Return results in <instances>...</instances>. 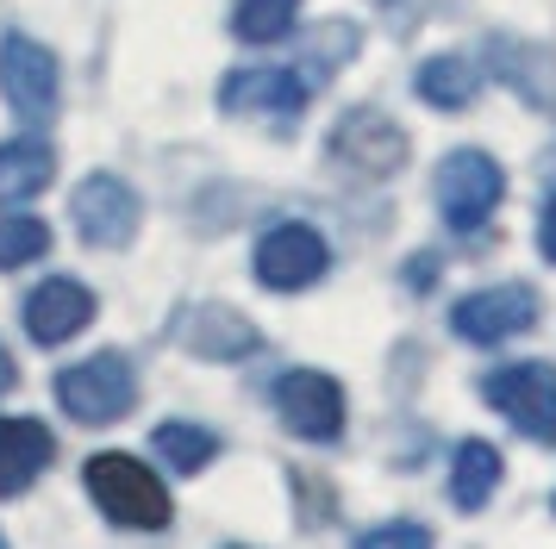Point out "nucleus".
<instances>
[{"mask_svg": "<svg viewBox=\"0 0 556 549\" xmlns=\"http://www.w3.org/2000/svg\"><path fill=\"white\" fill-rule=\"evenodd\" d=\"M276 419L301 444H338L344 437V387L319 369H288L276 381Z\"/></svg>", "mask_w": 556, "mask_h": 549, "instance_id": "423d86ee", "label": "nucleus"}, {"mask_svg": "<svg viewBox=\"0 0 556 549\" xmlns=\"http://www.w3.org/2000/svg\"><path fill=\"white\" fill-rule=\"evenodd\" d=\"M151 449L169 462L176 474H201L213 456H219V437L206 431V424H188V419H169L151 431Z\"/></svg>", "mask_w": 556, "mask_h": 549, "instance_id": "6ab92c4d", "label": "nucleus"}, {"mask_svg": "<svg viewBox=\"0 0 556 549\" xmlns=\"http://www.w3.org/2000/svg\"><path fill=\"white\" fill-rule=\"evenodd\" d=\"M51 250V225L31 219V213H13V206H0V269H26Z\"/></svg>", "mask_w": 556, "mask_h": 549, "instance_id": "412c9836", "label": "nucleus"}, {"mask_svg": "<svg viewBox=\"0 0 556 549\" xmlns=\"http://www.w3.org/2000/svg\"><path fill=\"white\" fill-rule=\"evenodd\" d=\"M56 406L76 424H119L138 406V374L119 349H101V356L56 374Z\"/></svg>", "mask_w": 556, "mask_h": 549, "instance_id": "f03ea898", "label": "nucleus"}, {"mask_svg": "<svg viewBox=\"0 0 556 549\" xmlns=\"http://www.w3.org/2000/svg\"><path fill=\"white\" fill-rule=\"evenodd\" d=\"M306 75L301 69H231L226 88H219V106L238 113V119H301L306 113Z\"/></svg>", "mask_w": 556, "mask_h": 549, "instance_id": "9b49d317", "label": "nucleus"}, {"mask_svg": "<svg viewBox=\"0 0 556 549\" xmlns=\"http://www.w3.org/2000/svg\"><path fill=\"white\" fill-rule=\"evenodd\" d=\"M501 487V449L488 444V437H469V444H456L451 456V499L463 512H481L488 499Z\"/></svg>", "mask_w": 556, "mask_h": 549, "instance_id": "f3484780", "label": "nucleus"}, {"mask_svg": "<svg viewBox=\"0 0 556 549\" xmlns=\"http://www.w3.org/2000/svg\"><path fill=\"white\" fill-rule=\"evenodd\" d=\"M88 319H94V294L81 288L76 274H51V281H38L26 294V331L31 344H70L76 331H88Z\"/></svg>", "mask_w": 556, "mask_h": 549, "instance_id": "ddd939ff", "label": "nucleus"}, {"mask_svg": "<svg viewBox=\"0 0 556 549\" xmlns=\"http://www.w3.org/2000/svg\"><path fill=\"white\" fill-rule=\"evenodd\" d=\"M13 387H20V362L0 349V394H13Z\"/></svg>", "mask_w": 556, "mask_h": 549, "instance_id": "b1692460", "label": "nucleus"}, {"mask_svg": "<svg viewBox=\"0 0 556 549\" xmlns=\"http://www.w3.org/2000/svg\"><path fill=\"white\" fill-rule=\"evenodd\" d=\"M488 69L501 75L526 106L556 119V50L531 44V38H488Z\"/></svg>", "mask_w": 556, "mask_h": 549, "instance_id": "4468645a", "label": "nucleus"}, {"mask_svg": "<svg viewBox=\"0 0 556 549\" xmlns=\"http://www.w3.org/2000/svg\"><path fill=\"white\" fill-rule=\"evenodd\" d=\"M56 175V150L45 138H7L0 144V200H31L45 194Z\"/></svg>", "mask_w": 556, "mask_h": 549, "instance_id": "dca6fc26", "label": "nucleus"}, {"mask_svg": "<svg viewBox=\"0 0 556 549\" xmlns=\"http://www.w3.org/2000/svg\"><path fill=\"white\" fill-rule=\"evenodd\" d=\"M70 219H76V231L94 250H126L138 238L144 206L131 194V181H119V175H81L76 200H70Z\"/></svg>", "mask_w": 556, "mask_h": 549, "instance_id": "6e6552de", "label": "nucleus"}, {"mask_svg": "<svg viewBox=\"0 0 556 549\" xmlns=\"http://www.w3.org/2000/svg\"><path fill=\"white\" fill-rule=\"evenodd\" d=\"M294 13H301V0H238L231 31H238L244 44H281V38L294 31Z\"/></svg>", "mask_w": 556, "mask_h": 549, "instance_id": "aec40b11", "label": "nucleus"}, {"mask_svg": "<svg viewBox=\"0 0 556 549\" xmlns=\"http://www.w3.org/2000/svg\"><path fill=\"white\" fill-rule=\"evenodd\" d=\"M538 324V294H531L526 281H501V288H476V294H463L451 306V331L463 344H506V337H519Z\"/></svg>", "mask_w": 556, "mask_h": 549, "instance_id": "0eeeda50", "label": "nucleus"}, {"mask_svg": "<svg viewBox=\"0 0 556 549\" xmlns=\"http://www.w3.org/2000/svg\"><path fill=\"white\" fill-rule=\"evenodd\" d=\"M81 481H88L94 506H101L113 524H126V531H163L169 512H176V506H169V487H163L138 456H126V449H101V456H88Z\"/></svg>", "mask_w": 556, "mask_h": 549, "instance_id": "f257e3e1", "label": "nucleus"}, {"mask_svg": "<svg viewBox=\"0 0 556 549\" xmlns=\"http://www.w3.org/2000/svg\"><path fill=\"white\" fill-rule=\"evenodd\" d=\"M481 399L501 412L519 437L556 444V369L551 362H506L481 381Z\"/></svg>", "mask_w": 556, "mask_h": 549, "instance_id": "20e7f679", "label": "nucleus"}, {"mask_svg": "<svg viewBox=\"0 0 556 549\" xmlns=\"http://www.w3.org/2000/svg\"><path fill=\"white\" fill-rule=\"evenodd\" d=\"M413 88H419V100H426V106H438V113H463V106L476 100L481 75H476V63H469V56H431V63H419Z\"/></svg>", "mask_w": 556, "mask_h": 549, "instance_id": "a211bd4d", "label": "nucleus"}, {"mask_svg": "<svg viewBox=\"0 0 556 549\" xmlns=\"http://www.w3.org/2000/svg\"><path fill=\"white\" fill-rule=\"evenodd\" d=\"M0 94L26 125L56 113V56L38 38H26V31L0 38Z\"/></svg>", "mask_w": 556, "mask_h": 549, "instance_id": "1a4fd4ad", "label": "nucleus"}, {"mask_svg": "<svg viewBox=\"0 0 556 549\" xmlns=\"http://www.w3.org/2000/svg\"><path fill=\"white\" fill-rule=\"evenodd\" d=\"M176 337H181V349H194L201 362H244L251 349H263V331H256L244 312L219 306V299L188 306V312L176 319Z\"/></svg>", "mask_w": 556, "mask_h": 549, "instance_id": "f8f14e48", "label": "nucleus"}, {"mask_svg": "<svg viewBox=\"0 0 556 549\" xmlns=\"http://www.w3.org/2000/svg\"><path fill=\"white\" fill-rule=\"evenodd\" d=\"M356 549H431V531L413 519H394V524H376V531H363Z\"/></svg>", "mask_w": 556, "mask_h": 549, "instance_id": "4be33fe9", "label": "nucleus"}, {"mask_svg": "<svg viewBox=\"0 0 556 549\" xmlns=\"http://www.w3.org/2000/svg\"><path fill=\"white\" fill-rule=\"evenodd\" d=\"M0 549H7V537H0Z\"/></svg>", "mask_w": 556, "mask_h": 549, "instance_id": "a878e982", "label": "nucleus"}, {"mask_svg": "<svg viewBox=\"0 0 556 549\" xmlns=\"http://www.w3.org/2000/svg\"><path fill=\"white\" fill-rule=\"evenodd\" d=\"M251 269H256V281H263L269 294H301V288H313V281L331 269V244L313 231V225L281 219V225H269V231L256 238Z\"/></svg>", "mask_w": 556, "mask_h": 549, "instance_id": "39448f33", "label": "nucleus"}, {"mask_svg": "<svg viewBox=\"0 0 556 549\" xmlns=\"http://www.w3.org/2000/svg\"><path fill=\"white\" fill-rule=\"evenodd\" d=\"M331 156L351 175L381 181V175H394L406 163V131L381 106H356V113H344V119L331 125Z\"/></svg>", "mask_w": 556, "mask_h": 549, "instance_id": "9d476101", "label": "nucleus"}, {"mask_svg": "<svg viewBox=\"0 0 556 549\" xmlns=\"http://www.w3.org/2000/svg\"><path fill=\"white\" fill-rule=\"evenodd\" d=\"M226 549H244V544H226Z\"/></svg>", "mask_w": 556, "mask_h": 549, "instance_id": "393cba45", "label": "nucleus"}, {"mask_svg": "<svg viewBox=\"0 0 556 549\" xmlns=\"http://www.w3.org/2000/svg\"><path fill=\"white\" fill-rule=\"evenodd\" d=\"M538 250H544V263H556V194L544 200V219H538Z\"/></svg>", "mask_w": 556, "mask_h": 549, "instance_id": "5701e85b", "label": "nucleus"}, {"mask_svg": "<svg viewBox=\"0 0 556 549\" xmlns=\"http://www.w3.org/2000/svg\"><path fill=\"white\" fill-rule=\"evenodd\" d=\"M438 213L451 231H481L494 219V206L506 200V169L488 156V150H451L438 163Z\"/></svg>", "mask_w": 556, "mask_h": 549, "instance_id": "7ed1b4c3", "label": "nucleus"}, {"mask_svg": "<svg viewBox=\"0 0 556 549\" xmlns=\"http://www.w3.org/2000/svg\"><path fill=\"white\" fill-rule=\"evenodd\" d=\"M56 456V437L51 424L38 419H0V499H20L38 481V474L51 469Z\"/></svg>", "mask_w": 556, "mask_h": 549, "instance_id": "2eb2a0df", "label": "nucleus"}]
</instances>
